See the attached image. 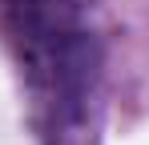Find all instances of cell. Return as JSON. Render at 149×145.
Here are the masks:
<instances>
[{
  "instance_id": "6da1fadb",
  "label": "cell",
  "mask_w": 149,
  "mask_h": 145,
  "mask_svg": "<svg viewBox=\"0 0 149 145\" xmlns=\"http://www.w3.org/2000/svg\"><path fill=\"white\" fill-rule=\"evenodd\" d=\"M0 36L49 137L73 133L89 117L101 81V36L89 24V0H0Z\"/></svg>"
}]
</instances>
